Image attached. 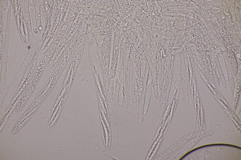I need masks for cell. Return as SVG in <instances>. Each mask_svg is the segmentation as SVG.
<instances>
[{
    "mask_svg": "<svg viewBox=\"0 0 241 160\" xmlns=\"http://www.w3.org/2000/svg\"><path fill=\"white\" fill-rule=\"evenodd\" d=\"M63 7L61 6L59 9L52 23L50 29L41 48L40 53L41 54L45 53L57 35L64 15V9L63 8Z\"/></svg>",
    "mask_w": 241,
    "mask_h": 160,
    "instance_id": "obj_1",
    "label": "cell"
},
{
    "mask_svg": "<svg viewBox=\"0 0 241 160\" xmlns=\"http://www.w3.org/2000/svg\"><path fill=\"white\" fill-rule=\"evenodd\" d=\"M23 11L20 1L19 0L16 21L18 31L22 42L25 46H27L30 41L29 34L24 17Z\"/></svg>",
    "mask_w": 241,
    "mask_h": 160,
    "instance_id": "obj_2",
    "label": "cell"
},
{
    "mask_svg": "<svg viewBox=\"0 0 241 160\" xmlns=\"http://www.w3.org/2000/svg\"><path fill=\"white\" fill-rule=\"evenodd\" d=\"M32 30L33 35L36 36L38 33L35 12L34 1L28 0Z\"/></svg>",
    "mask_w": 241,
    "mask_h": 160,
    "instance_id": "obj_3",
    "label": "cell"
},
{
    "mask_svg": "<svg viewBox=\"0 0 241 160\" xmlns=\"http://www.w3.org/2000/svg\"><path fill=\"white\" fill-rule=\"evenodd\" d=\"M20 1L22 7L24 8L25 14V19L27 26L29 31L30 32L32 31V26L30 15L28 0Z\"/></svg>",
    "mask_w": 241,
    "mask_h": 160,
    "instance_id": "obj_4",
    "label": "cell"
},
{
    "mask_svg": "<svg viewBox=\"0 0 241 160\" xmlns=\"http://www.w3.org/2000/svg\"><path fill=\"white\" fill-rule=\"evenodd\" d=\"M9 0H2V8L3 10L4 11H6L8 8L9 5ZM2 5V4H1Z\"/></svg>",
    "mask_w": 241,
    "mask_h": 160,
    "instance_id": "obj_5",
    "label": "cell"
}]
</instances>
